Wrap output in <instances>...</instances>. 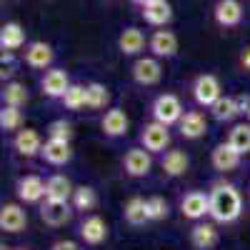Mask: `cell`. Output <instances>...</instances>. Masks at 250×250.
<instances>
[{"instance_id": "obj_1", "label": "cell", "mask_w": 250, "mask_h": 250, "mask_svg": "<svg viewBox=\"0 0 250 250\" xmlns=\"http://www.w3.org/2000/svg\"><path fill=\"white\" fill-rule=\"evenodd\" d=\"M208 198H210V218H213V223L230 225L243 215V195L233 183H225V180L213 183Z\"/></svg>"}, {"instance_id": "obj_2", "label": "cell", "mask_w": 250, "mask_h": 250, "mask_svg": "<svg viewBox=\"0 0 250 250\" xmlns=\"http://www.w3.org/2000/svg\"><path fill=\"white\" fill-rule=\"evenodd\" d=\"M150 115H153V120H158V123H163V125H168V128H170V125L180 123V118L185 115V110H183V103H180L178 95L163 93V95H158L153 100Z\"/></svg>"}, {"instance_id": "obj_3", "label": "cell", "mask_w": 250, "mask_h": 250, "mask_svg": "<svg viewBox=\"0 0 250 250\" xmlns=\"http://www.w3.org/2000/svg\"><path fill=\"white\" fill-rule=\"evenodd\" d=\"M40 220H43L45 225L50 228H62V225H68L73 220V203L70 200H50L45 198L43 203H40Z\"/></svg>"}, {"instance_id": "obj_4", "label": "cell", "mask_w": 250, "mask_h": 250, "mask_svg": "<svg viewBox=\"0 0 250 250\" xmlns=\"http://www.w3.org/2000/svg\"><path fill=\"white\" fill-rule=\"evenodd\" d=\"M168 145H170L168 125H163L158 120H150L140 128V148H145L148 153H165Z\"/></svg>"}, {"instance_id": "obj_5", "label": "cell", "mask_w": 250, "mask_h": 250, "mask_svg": "<svg viewBox=\"0 0 250 250\" xmlns=\"http://www.w3.org/2000/svg\"><path fill=\"white\" fill-rule=\"evenodd\" d=\"M130 75H133V80L138 83V85L153 88V85H158V83L163 80V65H160L158 58L145 55V58H138V60L133 62Z\"/></svg>"}, {"instance_id": "obj_6", "label": "cell", "mask_w": 250, "mask_h": 250, "mask_svg": "<svg viewBox=\"0 0 250 250\" xmlns=\"http://www.w3.org/2000/svg\"><path fill=\"white\" fill-rule=\"evenodd\" d=\"M193 100L198 103L200 108H210L213 103L223 95V88H220V80L213 75V73H203L193 80Z\"/></svg>"}, {"instance_id": "obj_7", "label": "cell", "mask_w": 250, "mask_h": 250, "mask_svg": "<svg viewBox=\"0 0 250 250\" xmlns=\"http://www.w3.org/2000/svg\"><path fill=\"white\" fill-rule=\"evenodd\" d=\"M123 170L128 178H145L153 170V153L145 148H130L123 155Z\"/></svg>"}, {"instance_id": "obj_8", "label": "cell", "mask_w": 250, "mask_h": 250, "mask_svg": "<svg viewBox=\"0 0 250 250\" xmlns=\"http://www.w3.org/2000/svg\"><path fill=\"white\" fill-rule=\"evenodd\" d=\"M180 213L183 218L193 220V223H200L205 215H210V198L203 190H190L180 198Z\"/></svg>"}, {"instance_id": "obj_9", "label": "cell", "mask_w": 250, "mask_h": 250, "mask_svg": "<svg viewBox=\"0 0 250 250\" xmlns=\"http://www.w3.org/2000/svg\"><path fill=\"white\" fill-rule=\"evenodd\" d=\"M23 60L25 65L33 70H50L53 60H55V50L50 43H43V40H33V43L25 45L23 50Z\"/></svg>"}, {"instance_id": "obj_10", "label": "cell", "mask_w": 250, "mask_h": 250, "mask_svg": "<svg viewBox=\"0 0 250 250\" xmlns=\"http://www.w3.org/2000/svg\"><path fill=\"white\" fill-rule=\"evenodd\" d=\"M70 85L73 83H70L68 73L62 68H50V70H45L43 78H40V93H43L45 98H53V100H60L68 93Z\"/></svg>"}, {"instance_id": "obj_11", "label": "cell", "mask_w": 250, "mask_h": 250, "mask_svg": "<svg viewBox=\"0 0 250 250\" xmlns=\"http://www.w3.org/2000/svg\"><path fill=\"white\" fill-rule=\"evenodd\" d=\"M148 50L158 60H170L178 55V35L173 30H155L148 38Z\"/></svg>"}, {"instance_id": "obj_12", "label": "cell", "mask_w": 250, "mask_h": 250, "mask_svg": "<svg viewBox=\"0 0 250 250\" xmlns=\"http://www.w3.org/2000/svg\"><path fill=\"white\" fill-rule=\"evenodd\" d=\"M15 195H18L20 203H25V205L43 203V200H45V180L38 178V175L18 178V183H15Z\"/></svg>"}, {"instance_id": "obj_13", "label": "cell", "mask_w": 250, "mask_h": 250, "mask_svg": "<svg viewBox=\"0 0 250 250\" xmlns=\"http://www.w3.org/2000/svg\"><path fill=\"white\" fill-rule=\"evenodd\" d=\"M78 235L85 245H100L108 240V223L100 215H85L78 225Z\"/></svg>"}, {"instance_id": "obj_14", "label": "cell", "mask_w": 250, "mask_h": 250, "mask_svg": "<svg viewBox=\"0 0 250 250\" xmlns=\"http://www.w3.org/2000/svg\"><path fill=\"white\" fill-rule=\"evenodd\" d=\"M240 160H243V155L228 140L225 143H218L215 148H213V153H210V163H213V168L218 173H233L238 165H240Z\"/></svg>"}, {"instance_id": "obj_15", "label": "cell", "mask_w": 250, "mask_h": 250, "mask_svg": "<svg viewBox=\"0 0 250 250\" xmlns=\"http://www.w3.org/2000/svg\"><path fill=\"white\" fill-rule=\"evenodd\" d=\"M13 148L20 158H35V155H40V150H43V138H40V133L33 130V128H23V130L15 133Z\"/></svg>"}, {"instance_id": "obj_16", "label": "cell", "mask_w": 250, "mask_h": 250, "mask_svg": "<svg viewBox=\"0 0 250 250\" xmlns=\"http://www.w3.org/2000/svg\"><path fill=\"white\" fill-rule=\"evenodd\" d=\"M213 18L220 28H235L243 23V5L240 0H218L213 8Z\"/></svg>"}, {"instance_id": "obj_17", "label": "cell", "mask_w": 250, "mask_h": 250, "mask_svg": "<svg viewBox=\"0 0 250 250\" xmlns=\"http://www.w3.org/2000/svg\"><path fill=\"white\" fill-rule=\"evenodd\" d=\"M28 225V213L23 210V205L18 203H5L0 208V230L5 233H20Z\"/></svg>"}, {"instance_id": "obj_18", "label": "cell", "mask_w": 250, "mask_h": 250, "mask_svg": "<svg viewBox=\"0 0 250 250\" xmlns=\"http://www.w3.org/2000/svg\"><path fill=\"white\" fill-rule=\"evenodd\" d=\"M178 130L185 140H200L208 133V120L200 110H188L178 123Z\"/></svg>"}, {"instance_id": "obj_19", "label": "cell", "mask_w": 250, "mask_h": 250, "mask_svg": "<svg viewBox=\"0 0 250 250\" xmlns=\"http://www.w3.org/2000/svg\"><path fill=\"white\" fill-rule=\"evenodd\" d=\"M40 158H43L48 165H65V163L73 160V148H70L68 140H53V138H48L43 143Z\"/></svg>"}, {"instance_id": "obj_20", "label": "cell", "mask_w": 250, "mask_h": 250, "mask_svg": "<svg viewBox=\"0 0 250 250\" xmlns=\"http://www.w3.org/2000/svg\"><path fill=\"white\" fill-rule=\"evenodd\" d=\"M100 128L108 138H123L130 128V120H128V115H125L123 108H108L105 115H103V120H100Z\"/></svg>"}, {"instance_id": "obj_21", "label": "cell", "mask_w": 250, "mask_h": 250, "mask_svg": "<svg viewBox=\"0 0 250 250\" xmlns=\"http://www.w3.org/2000/svg\"><path fill=\"white\" fill-rule=\"evenodd\" d=\"M220 243L218 228L213 223H195L190 230V245L195 250H213Z\"/></svg>"}, {"instance_id": "obj_22", "label": "cell", "mask_w": 250, "mask_h": 250, "mask_svg": "<svg viewBox=\"0 0 250 250\" xmlns=\"http://www.w3.org/2000/svg\"><path fill=\"white\" fill-rule=\"evenodd\" d=\"M143 20L148 25H155V28H165L173 20V5L168 0H153L143 8Z\"/></svg>"}, {"instance_id": "obj_23", "label": "cell", "mask_w": 250, "mask_h": 250, "mask_svg": "<svg viewBox=\"0 0 250 250\" xmlns=\"http://www.w3.org/2000/svg\"><path fill=\"white\" fill-rule=\"evenodd\" d=\"M25 28L15 23V20H10V23H5L3 28H0V50H8V53H15L20 48H25Z\"/></svg>"}, {"instance_id": "obj_24", "label": "cell", "mask_w": 250, "mask_h": 250, "mask_svg": "<svg viewBox=\"0 0 250 250\" xmlns=\"http://www.w3.org/2000/svg\"><path fill=\"white\" fill-rule=\"evenodd\" d=\"M143 48H145V33L140 28H125L118 35V50L125 58H133V55L143 53Z\"/></svg>"}, {"instance_id": "obj_25", "label": "cell", "mask_w": 250, "mask_h": 250, "mask_svg": "<svg viewBox=\"0 0 250 250\" xmlns=\"http://www.w3.org/2000/svg\"><path fill=\"white\" fill-rule=\"evenodd\" d=\"M160 168L168 178H180V175L188 173V168H190V158L183 150H168L160 160Z\"/></svg>"}, {"instance_id": "obj_26", "label": "cell", "mask_w": 250, "mask_h": 250, "mask_svg": "<svg viewBox=\"0 0 250 250\" xmlns=\"http://www.w3.org/2000/svg\"><path fill=\"white\" fill-rule=\"evenodd\" d=\"M208 110H210V118H213L215 123H233V120L240 115L238 103H235L233 95H220Z\"/></svg>"}, {"instance_id": "obj_27", "label": "cell", "mask_w": 250, "mask_h": 250, "mask_svg": "<svg viewBox=\"0 0 250 250\" xmlns=\"http://www.w3.org/2000/svg\"><path fill=\"white\" fill-rule=\"evenodd\" d=\"M123 218H125V223L128 225H133V228H140V225H145L150 218H148V200H143V198H130L128 203L123 205Z\"/></svg>"}, {"instance_id": "obj_28", "label": "cell", "mask_w": 250, "mask_h": 250, "mask_svg": "<svg viewBox=\"0 0 250 250\" xmlns=\"http://www.w3.org/2000/svg\"><path fill=\"white\" fill-rule=\"evenodd\" d=\"M73 193H75V188H73L70 178H65V175L58 173L45 180V198H50V200H70Z\"/></svg>"}, {"instance_id": "obj_29", "label": "cell", "mask_w": 250, "mask_h": 250, "mask_svg": "<svg viewBox=\"0 0 250 250\" xmlns=\"http://www.w3.org/2000/svg\"><path fill=\"white\" fill-rule=\"evenodd\" d=\"M0 98H3V105H10V108H23L28 103V90L23 83L18 80H8L3 85V93H0Z\"/></svg>"}, {"instance_id": "obj_30", "label": "cell", "mask_w": 250, "mask_h": 250, "mask_svg": "<svg viewBox=\"0 0 250 250\" xmlns=\"http://www.w3.org/2000/svg\"><path fill=\"white\" fill-rule=\"evenodd\" d=\"M70 203H73L75 210L90 213L93 208L98 205V193H95V188H93V185H78L75 193H73V198H70Z\"/></svg>"}, {"instance_id": "obj_31", "label": "cell", "mask_w": 250, "mask_h": 250, "mask_svg": "<svg viewBox=\"0 0 250 250\" xmlns=\"http://www.w3.org/2000/svg\"><path fill=\"white\" fill-rule=\"evenodd\" d=\"M228 143H230L240 155H248L250 153V123L233 125L230 133H228Z\"/></svg>"}, {"instance_id": "obj_32", "label": "cell", "mask_w": 250, "mask_h": 250, "mask_svg": "<svg viewBox=\"0 0 250 250\" xmlns=\"http://www.w3.org/2000/svg\"><path fill=\"white\" fill-rule=\"evenodd\" d=\"M60 103L68 110H83V108H88V88L80 85V83H73V85L68 88V93L60 98Z\"/></svg>"}, {"instance_id": "obj_33", "label": "cell", "mask_w": 250, "mask_h": 250, "mask_svg": "<svg viewBox=\"0 0 250 250\" xmlns=\"http://www.w3.org/2000/svg\"><path fill=\"white\" fill-rule=\"evenodd\" d=\"M23 110L20 108H10V105H3L0 108V130L3 133H18L23 130Z\"/></svg>"}, {"instance_id": "obj_34", "label": "cell", "mask_w": 250, "mask_h": 250, "mask_svg": "<svg viewBox=\"0 0 250 250\" xmlns=\"http://www.w3.org/2000/svg\"><path fill=\"white\" fill-rule=\"evenodd\" d=\"M88 108L90 110H103L108 108L110 103V90L108 85H103V83H88Z\"/></svg>"}, {"instance_id": "obj_35", "label": "cell", "mask_w": 250, "mask_h": 250, "mask_svg": "<svg viewBox=\"0 0 250 250\" xmlns=\"http://www.w3.org/2000/svg\"><path fill=\"white\" fill-rule=\"evenodd\" d=\"M73 135H75L73 123L65 120V118H58V120H53V123L48 125V138H53V140H68V143H70Z\"/></svg>"}, {"instance_id": "obj_36", "label": "cell", "mask_w": 250, "mask_h": 250, "mask_svg": "<svg viewBox=\"0 0 250 250\" xmlns=\"http://www.w3.org/2000/svg\"><path fill=\"white\" fill-rule=\"evenodd\" d=\"M168 213H170V205H168L165 198H160V195L148 198V218L150 220H165Z\"/></svg>"}, {"instance_id": "obj_37", "label": "cell", "mask_w": 250, "mask_h": 250, "mask_svg": "<svg viewBox=\"0 0 250 250\" xmlns=\"http://www.w3.org/2000/svg\"><path fill=\"white\" fill-rule=\"evenodd\" d=\"M50 250H83V245L75 240H58V243H53Z\"/></svg>"}, {"instance_id": "obj_38", "label": "cell", "mask_w": 250, "mask_h": 250, "mask_svg": "<svg viewBox=\"0 0 250 250\" xmlns=\"http://www.w3.org/2000/svg\"><path fill=\"white\" fill-rule=\"evenodd\" d=\"M235 103H238L240 115H248V110H250V95H235Z\"/></svg>"}, {"instance_id": "obj_39", "label": "cell", "mask_w": 250, "mask_h": 250, "mask_svg": "<svg viewBox=\"0 0 250 250\" xmlns=\"http://www.w3.org/2000/svg\"><path fill=\"white\" fill-rule=\"evenodd\" d=\"M238 62H240V68H243V70H248V73H250V45L240 50V58H238Z\"/></svg>"}, {"instance_id": "obj_40", "label": "cell", "mask_w": 250, "mask_h": 250, "mask_svg": "<svg viewBox=\"0 0 250 250\" xmlns=\"http://www.w3.org/2000/svg\"><path fill=\"white\" fill-rule=\"evenodd\" d=\"M130 3H135V5H140V8H145L148 3H153V0H130Z\"/></svg>"}, {"instance_id": "obj_41", "label": "cell", "mask_w": 250, "mask_h": 250, "mask_svg": "<svg viewBox=\"0 0 250 250\" xmlns=\"http://www.w3.org/2000/svg\"><path fill=\"white\" fill-rule=\"evenodd\" d=\"M245 118H248V123H250V110H248V115H245Z\"/></svg>"}, {"instance_id": "obj_42", "label": "cell", "mask_w": 250, "mask_h": 250, "mask_svg": "<svg viewBox=\"0 0 250 250\" xmlns=\"http://www.w3.org/2000/svg\"><path fill=\"white\" fill-rule=\"evenodd\" d=\"M3 250H8V248H3ZM18 250H23V248H18Z\"/></svg>"}]
</instances>
